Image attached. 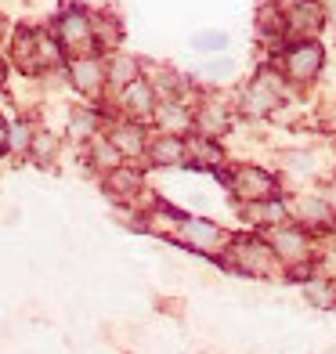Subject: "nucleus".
Instances as JSON below:
<instances>
[{
	"label": "nucleus",
	"mask_w": 336,
	"mask_h": 354,
	"mask_svg": "<svg viewBox=\"0 0 336 354\" xmlns=\"http://www.w3.org/2000/svg\"><path fill=\"white\" fill-rule=\"evenodd\" d=\"M181 239L199 253H221L228 246V235L221 228H214L210 221H181Z\"/></svg>",
	"instance_id": "f257e3e1"
},
{
	"label": "nucleus",
	"mask_w": 336,
	"mask_h": 354,
	"mask_svg": "<svg viewBox=\"0 0 336 354\" xmlns=\"http://www.w3.org/2000/svg\"><path fill=\"white\" fill-rule=\"evenodd\" d=\"M232 185H235L239 196L250 199V203H264V199L275 196V181H271L264 170H239Z\"/></svg>",
	"instance_id": "f03ea898"
},
{
	"label": "nucleus",
	"mask_w": 336,
	"mask_h": 354,
	"mask_svg": "<svg viewBox=\"0 0 336 354\" xmlns=\"http://www.w3.org/2000/svg\"><path fill=\"white\" fill-rule=\"evenodd\" d=\"M286 66H290V73L297 80H311L318 69H322V47L318 44H300L290 51V58H286Z\"/></svg>",
	"instance_id": "7ed1b4c3"
},
{
	"label": "nucleus",
	"mask_w": 336,
	"mask_h": 354,
	"mask_svg": "<svg viewBox=\"0 0 336 354\" xmlns=\"http://www.w3.org/2000/svg\"><path fill=\"white\" fill-rule=\"evenodd\" d=\"M91 37H94V29H91V22H87V15L69 11L66 19H62V44L84 47V44H91Z\"/></svg>",
	"instance_id": "20e7f679"
},
{
	"label": "nucleus",
	"mask_w": 336,
	"mask_h": 354,
	"mask_svg": "<svg viewBox=\"0 0 336 354\" xmlns=\"http://www.w3.org/2000/svg\"><path fill=\"white\" fill-rule=\"evenodd\" d=\"M279 102V91L271 87V80H257L250 91H246V112H253V116H264V112H271Z\"/></svg>",
	"instance_id": "39448f33"
},
{
	"label": "nucleus",
	"mask_w": 336,
	"mask_h": 354,
	"mask_svg": "<svg viewBox=\"0 0 336 354\" xmlns=\"http://www.w3.org/2000/svg\"><path fill=\"white\" fill-rule=\"evenodd\" d=\"M275 253L279 257H286V261H300L304 253H308V243H304V235L300 232H293V228H282V232H275Z\"/></svg>",
	"instance_id": "423d86ee"
},
{
	"label": "nucleus",
	"mask_w": 336,
	"mask_h": 354,
	"mask_svg": "<svg viewBox=\"0 0 336 354\" xmlns=\"http://www.w3.org/2000/svg\"><path fill=\"white\" fill-rule=\"evenodd\" d=\"M239 257H243L246 271H253V275H264V271H271V250L261 246V243H243V250H239Z\"/></svg>",
	"instance_id": "0eeeda50"
},
{
	"label": "nucleus",
	"mask_w": 336,
	"mask_h": 354,
	"mask_svg": "<svg viewBox=\"0 0 336 354\" xmlns=\"http://www.w3.org/2000/svg\"><path fill=\"white\" fill-rule=\"evenodd\" d=\"M123 105L131 112H149L152 109V87L145 80H131V84L123 87Z\"/></svg>",
	"instance_id": "6e6552de"
},
{
	"label": "nucleus",
	"mask_w": 336,
	"mask_h": 354,
	"mask_svg": "<svg viewBox=\"0 0 336 354\" xmlns=\"http://www.w3.org/2000/svg\"><path fill=\"white\" fill-rule=\"evenodd\" d=\"M73 84L84 94H94L102 87V66H98V62H76V66H73Z\"/></svg>",
	"instance_id": "1a4fd4ad"
},
{
	"label": "nucleus",
	"mask_w": 336,
	"mask_h": 354,
	"mask_svg": "<svg viewBox=\"0 0 336 354\" xmlns=\"http://www.w3.org/2000/svg\"><path fill=\"white\" fill-rule=\"evenodd\" d=\"M138 185H141V177H138L134 170H123V167L109 170V192H112V196H123V199H131L134 192H138Z\"/></svg>",
	"instance_id": "9d476101"
},
{
	"label": "nucleus",
	"mask_w": 336,
	"mask_h": 354,
	"mask_svg": "<svg viewBox=\"0 0 336 354\" xmlns=\"http://www.w3.org/2000/svg\"><path fill=\"white\" fill-rule=\"evenodd\" d=\"M181 156H185V145H181L178 138H159V141L152 145V159H156V163H163V167L181 163Z\"/></svg>",
	"instance_id": "9b49d317"
},
{
	"label": "nucleus",
	"mask_w": 336,
	"mask_h": 354,
	"mask_svg": "<svg viewBox=\"0 0 336 354\" xmlns=\"http://www.w3.org/2000/svg\"><path fill=\"white\" fill-rule=\"evenodd\" d=\"M318 26H322V11H318V4L300 0V4L293 8V29L304 33V29H318Z\"/></svg>",
	"instance_id": "f8f14e48"
},
{
	"label": "nucleus",
	"mask_w": 336,
	"mask_h": 354,
	"mask_svg": "<svg viewBox=\"0 0 336 354\" xmlns=\"http://www.w3.org/2000/svg\"><path fill=\"white\" fill-rule=\"evenodd\" d=\"M109 141H112V149H116L120 156H134V152H141V134H138V127H120V131L112 134Z\"/></svg>",
	"instance_id": "ddd939ff"
},
{
	"label": "nucleus",
	"mask_w": 336,
	"mask_h": 354,
	"mask_svg": "<svg viewBox=\"0 0 336 354\" xmlns=\"http://www.w3.org/2000/svg\"><path fill=\"white\" fill-rule=\"evenodd\" d=\"M300 217L308 224H329L333 210H329V203H322V199H300Z\"/></svg>",
	"instance_id": "4468645a"
},
{
	"label": "nucleus",
	"mask_w": 336,
	"mask_h": 354,
	"mask_svg": "<svg viewBox=\"0 0 336 354\" xmlns=\"http://www.w3.org/2000/svg\"><path fill=\"white\" fill-rule=\"evenodd\" d=\"M159 116V123L163 127H170V131H181V127H188V112L181 109V105H174V102H167L163 109L156 112Z\"/></svg>",
	"instance_id": "2eb2a0df"
},
{
	"label": "nucleus",
	"mask_w": 336,
	"mask_h": 354,
	"mask_svg": "<svg viewBox=\"0 0 336 354\" xmlns=\"http://www.w3.org/2000/svg\"><path fill=\"white\" fill-rule=\"evenodd\" d=\"M94 163H98V167H109V170L120 167V152L112 149V141H94Z\"/></svg>",
	"instance_id": "dca6fc26"
},
{
	"label": "nucleus",
	"mask_w": 336,
	"mask_h": 354,
	"mask_svg": "<svg viewBox=\"0 0 336 354\" xmlns=\"http://www.w3.org/2000/svg\"><path fill=\"white\" fill-rule=\"evenodd\" d=\"M199 127H203L206 134H217V131H224V112H221L217 105L203 109V116H199Z\"/></svg>",
	"instance_id": "f3484780"
},
{
	"label": "nucleus",
	"mask_w": 336,
	"mask_h": 354,
	"mask_svg": "<svg viewBox=\"0 0 336 354\" xmlns=\"http://www.w3.org/2000/svg\"><path fill=\"white\" fill-rule=\"evenodd\" d=\"M228 44V37L217 33V29H210V33H199L196 40H192V47H199V51H217V47Z\"/></svg>",
	"instance_id": "a211bd4d"
},
{
	"label": "nucleus",
	"mask_w": 336,
	"mask_h": 354,
	"mask_svg": "<svg viewBox=\"0 0 336 354\" xmlns=\"http://www.w3.org/2000/svg\"><path fill=\"white\" fill-rule=\"evenodd\" d=\"M29 141H33L29 127H26V123H15L11 134H8V145H11V149H29Z\"/></svg>",
	"instance_id": "6ab92c4d"
},
{
	"label": "nucleus",
	"mask_w": 336,
	"mask_h": 354,
	"mask_svg": "<svg viewBox=\"0 0 336 354\" xmlns=\"http://www.w3.org/2000/svg\"><path fill=\"white\" fill-rule=\"evenodd\" d=\"M29 149L37 152V159H51V152H55V138H51V134H37L33 141H29Z\"/></svg>",
	"instance_id": "aec40b11"
},
{
	"label": "nucleus",
	"mask_w": 336,
	"mask_h": 354,
	"mask_svg": "<svg viewBox=\"0 0 336 354\" xmlns=\"http://www.w3.org/2000/svg\"><path fill=\"white\" fill-rule=\"evenodd\" d=\"M112 80H116V84H131V80H134V62L131 58H116V66H112Z\"/></svg>",
	"instance_id": "412c9836"
},
{
	"label": "nucleus",
	"mask_w": 336,
	"mask_h": 354,
	"mask_svg": "<svg viewBox=\"0 0 336 354\" xmlns=\"http://www.w3.org/2000/svg\"><path fill=\"white\" fill-rule=\"evenodd\" d=\"M94 123H98V120H94L91 112H76V116H73V134L76 138H87L94 131Z\"/></svg>",
	"instance_id": "4be33fe9"
},
{
	"label": "nucleus",
	"mask_w": 336,
	"mask_h": 354,
	"mask_svg": "<svg viewBox=\"0 0 336 354\" xmlns=\"http://www.w3.org/2000/svg\"><path fill=\"white\" fill-rule=\"evenodd\" d=\"M8 145V127H4V120H0V149Z\"/></svg>",
	"instance_id": "5701e85b"
},
{
	"label": "nucleus",
	"mask_w": 336,
	"mask_h": 354,
	"mask_svg": "<svg viewBox=\"0 0 336 354\" xmlns=\"http://www.w3.org/2000/svg\"><path fill=\"white\" fill-rule=\"evenodd\" d=\"M329 15H333V22H336V0H329Z\"/></svg>",
	"instance_id": "b1692460"
},
{
	"label": "nucleus",
	"mask_w": 336,
	"mask_h": 354,
	"mask_svg": "<svg viewBox=\"0 0 336 354\" xmlns=\"http://www.w3.org/2000/svg\"><path fill=\"white\" fill-rule=\"evenodd\" d=\"M0 84H4V69H0Z\"/></svg>",
	"instance_id": "393cba45"
},
{
	"label": "nucleus",
	"mask_w": 336,
	"mask_h": 354,
	"mask_svg": "<svg viewBox=\"0 0 336 354\" xmlns=\"http://www.w3.org/2000/svg\"><path fill=\"white\" fill-rule=\"evenodd\" d=\"M333 300H336V293H333Z\"/></svg>",
	"instance_id": "a878e982"
}]
</instances>
